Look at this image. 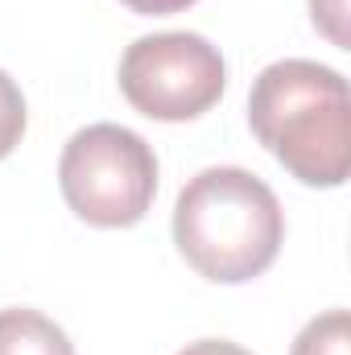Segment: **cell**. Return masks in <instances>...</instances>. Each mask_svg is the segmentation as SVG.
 Returning a JSON list of instances; mask_svg holds the SVG:
<instances>
[{
    "label": "cell",
    "mask_w": 351,
    "mask_h": 355,
    "mask_svg": "<svg viewBox=\"0 0 351 355\" xmlns=\"http://www.w3.org/2000/svg\"><path fill=\"white\" fill-rule=\"evenodd\" d=\"M248 124L264 149L306 186H343L351 170L348 79L310 58L264 67L248 95Z\"/></svg>",
    "instance_id": "obj_1"
},
{
    "label": "cell",
    "mask_w": 351,
    "mask_h": 355,
    "mask_svg": "<svg viewBox=\"0 0 351 355\" xmlns=\"http://www.w3.org/2000/svg\"><path fill=\"white\" fill-rule=\"evenodd\" d=\"M285 211L268 182L240 166L194 174L174 207V244L186 265L207 281L244 285L277 261Z\"/></svg>",
    "instance_id": "obj_2"
},
{
    "label": "cell",
    "mask_w": 351,
    "mask_h": 355,
    "mask_svg": "<svg viewBox=\"0 0 351 355\" xmlns=\"http://www.w3.org/2000/svg\"><path fill=\"white\" fill-rule=\"evenodd\" d=\"M67 207L91 227H132L157 194V153L120 124L79 128L58 162Z\"/></svg>",
    "instance_id": "obj_3"
},
{
    "label": "cell",
    "mask_w": 351,
    "mask_h": 355,
    "mask_svg": "<svg viewBox=\"0 0 351 355\" xmlns=\"http://www.w3.org/2000/svg\"><path fill=\"white\" fill-rule=\"evenodd\" d=\"M223 87V54L203 33L137 37L120 58V91L149 120H194L219 103Z\"/></svg>",
    "instance_id": "obj_4"
},
{
    "label": "cell",
    "mask_w": 351,
    "mask_h": 355,
    "mask_svg": "<svg viewBox=\"0 0 351 355\" xmlns=\"http://www.w3.org/2000/svg\"><path fill=\"white\" fill-rule=\"evenodd\" d=\"M0 355H75L67 331L37 310H0Z\"/></svg>",
    "instance_id": "obj_5"
},
{
    "label": "cell",
    "mask_w": 351,
    "mask_h": 355,
    "mask_svg": "<svg viewBox=\"0 0 351 355\" xmlns=\"http://www.w3.org/2000/svg\"><path fill=\"white\" fill-rule=\"evenodd\" d=\"M289 355H351V331H348V310H327L302 327L293 339Z\"/></svg>",
    "instance_id": "obj_6"
},
{
    "label": "cell",
    "mask_w": 351,
    "mask_h": 355,
    "mask_svg": "<svg viewBox=\"0 0 351 355\" xmlns=\"http://www.w3.org/2000/svg\"><path fill=\"white\" fill-rule=\"evenodd\" d=\"M25 124H29V112H25V95L21 87L0 71V162L21 145L25 137Z\"/></svg>",
    "instance_id": "obj_7"
},
{
    "label": "cell",
    "mask_w": 351,
    "mask_h": 355,
    "mask_svg": "<svg viewBox=\"0 0 351 355\" xmlns=\"http://www.w3.org/2000/svg\"><path fill=\"white\" fill-rule=\"evenodd\" d=\"M314 29L327 33L339 50H348V0H310Z\"/></svg>",
    "instance_id": "obj_8"
},
{
    "label": "cell",
    "mask_w": 351,
    "mask_h": 355,
    "mask_svg": "<svg viewBox=\"0 0 351 355\" xmlns=\"http://www.w3.org/2000/svg\"><path fill=\"white\" fill-rule=\"evenodd\" d=\"M120 4H128V8L141 12V17H170V12L190 8L194 0H120Z\"/></svg>",
    "instance_id": "obj_9"
},
{
    "label": "cell",
    "mask_w": 351,
    "mask_h": 355,
    "mask_svg": "<svg viewBox=\"0 0 351 355\" xmlns=\"http://www.w3.org/2000/svg\"><path fill=\"white\" fill-rule=\"evenodd\" d=\"M178 355H252V352H244L240 343H228V339H198V343H186Z\"/></svg>",
    "instance_id": "obj_10"
}]
</instances>
